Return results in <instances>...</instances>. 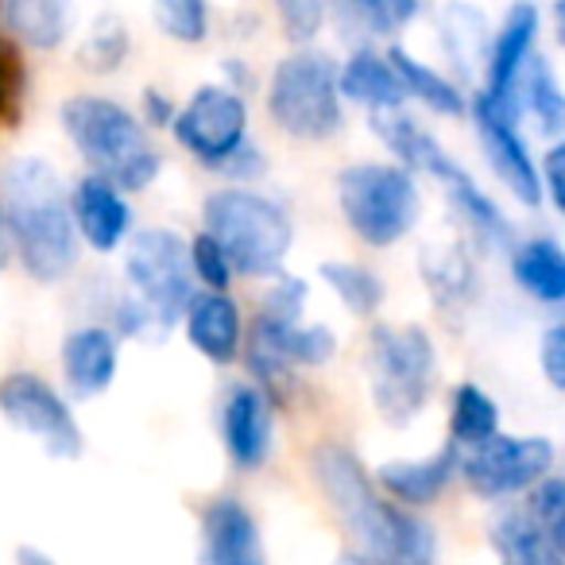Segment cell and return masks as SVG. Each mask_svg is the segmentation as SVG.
<instances>
[{
    "label": "cell",
    "instance_id": "6da1fadb",
    "mask_svg": "<svg viewBox=\"0 0 565 565\" xmlns=\"http://www.w3.org/2000/svg\"><path fill=\"white\" fill-rule=\"evenodd\" d=\"M330 508L356 539L369 565H438V531L418 511L399 508L372 484L364 461L341 441H322L310 457Z\"/></svg>",
    "mask_w": 565,
    "mask_h": 565
},
{
    "label": "cell",
    "instance_id": "7a4b0ae2",
    "mask_svg": "<svg viewBox=\"0 0 565 565\" xmlns=\"http://www.w3.org/2000/svg\"><path fill=\"white\" fill-rule=\"evenodd\" d=\"M0 221L32 279L58 282L78 264L71 194L47 159L24 156L0 171Z\"/></svg>",
    "mask_w": 565,
    "mask_h": 565
},
{
    "label": "cell",
    "instance_id": "3957f363",
    "mask_svg": "<svg viewBox=\"0 0 565 565\" xmlns=\"http://www.w3.org/2000/svg\"><path fill=\"white\" fill-rule=\"evenodd\" d=\"M58 117H63L66 136L82 151V159L94 167L97 179L113 182L120 194H128V190L136 194V190H148L156 182L163 156L132 109H125L113 97L78 94L63 102Z\"/></svg>",
    "mask_w": 565,
    "mask_h": 565
},
{
    "label": "cell",
    "instance_id": "277c9868",
    "mask_svg": "<svg viewBox=\"0 0 565 565\" xmlns=\"http://www.w3.org/2000/svg\"><path fill=\"white\" fill-rule=\"evenodd\" d=\"M202 233L217 241L233 275H279L291 252V217L275 198L244 186H221L202 205Z\"/></svg>",
    "mask_w": 565,
    "mask_h": 565
},
{
    "label": "cell",
    "instance_id": "5b68a950",
    "mask_svg": "<svg viewBox=\"0 0 565 565\" xmlns=\"http://www.w3.org/2000/svg\"><path fill=\"white\" fill-rule=\"evenodd\" d=\"M438 380V349L423 326H380L369 338L372 403L387 426H407L423 415Z\"/></svg>",
    "mask_w": 565,
    "mask_h": 565
},
{
    "label": "cell",
    "instance_id": "8992f818",
    "mask_svg": "<svg viewBox=\"0 0 565 565\" xmlns=\"http://www.w3.org/2000/svg\"><path fill=\"white\" fill-rule=\"evenodd\" d=\"M338 205L345 225L369 248H392L418 225V182L399 163H353L338 174Z\"/></svg>",
    "mask_w": 565,
    "mask_h": 565
},
{
    "label": "cell",
    "instance_id": "52a82bcc",
    "mask_svg": "<svg viewBox=\"0 0 565 565\" xmlns=\"http://www.w3.org/2000/svg\"><path fill=\"white\" fill-rule=\"evenodd\" d=\"M267 113L295 140H330L345 125L338 94V63L322 51L287 55L267 86Z\"/></svg>",
    "mask_w": 565,
    "mask_h": 565
},
{
    "label": "cell",
    "instance_id": "ba28073f",
    "mask_svg": "<svg viewBox=\"0 0 565 565\" xmlns=\"http://www.w3.org/2000/svg\"><path fill=\"white\" fill-rule=\"evenodd\" d=\"M125 275L151 326L167 330L182 322L194 299V275H190L186 241L174 228H140L128 244Z\"/></svg>",
    "mask_w": 565,
    "mask_h": 565
},
{
    "label": "cell",
    "instance_id": "9c48e42d",
    "mask_svg": "<svg viewBox=\"0 0 565 565\" xmlns=\"http://www.w3.org/2000/svg\"><path fill=\"white\" fill-rule=\"evenodd\" d=\"M554 441L550 438H519V434H495L472 449H457V477L472 488L480 500L503 503L523 495L554 472Z\"/></svg>",
    "mask_w": 565,
    "mask_h": 565
},
{
    "label": "cell",
    "instance_id": "30bf717a",
    "mask_svg": "<svg viewBox=\"0 0 565 565\" xmlns=\"http://www.w3.org/2000/svg\"><path fill=\"white\" fill-rule=\"evenodd\" d=\"M171 132L198 163L221 171L248 143V105L233 86H202L174 113Z\"/></svg>",
    "mask_w": 565,
    "mask_h": 565
},
{
    "label": "cell",
    "instance_id": "8fae6325",
    "mask_svg": "<svg viewBox=\"0 0 565 565\" xmlns=\"http://www.w3.org/2000/svg\"><path fill=\"white\" fill-rule=\"evenodd\" d=\"M0 415L9 418L20 434L35 438L55 461L82 457V426L71 403L35 372H12L0 380Z\"/></svg>",
    "mask_w": 565,
    "mask_h": 565
},
{
    "label": "cell",
    "instance_id": "7c38bea8",
    "mask_svg": "<svg viewBox=\"0 0 565 565\" xmlns=\"http://www.w3.org/2000/svg\"><path fill=\"white\" fill-rule=\"evenodd\" d=\"M338 353V338L330 326H275L256 318L248 341V369L259 392L282 395L291 387L295 369H322Z\"/></svg>",
    "mask_w": 565,
    "mask_h": 565
},
{
    "label": "cell",
    "instance_id": "4fadbf2b",
    "mask_svg": "<svg viewBox=\"0 0 565 565\" xmlns=\"http://www.w3.org/2000/svg\"><path fill=\"white\" fill-rule=\"evenodd\" d=\"M519 113L508 105L492 102L488 94L472 97V120H477L480 148H484L488 167L495 171V179L508 186V194L526 210L542 205V186H539V163H534L531 148H526L523 132L515 125Z\"/></svg>",
    "mask_w": 565,
    "mask_h": 565
},
{
    "label": "cell",
    "instance_id": "5bb4252c",
    "mask_svg": "<svg viewBox=\"0 0 565 565\" xmlns=\"http://www.w3.org/2000/svg\"><path fill=\"white\" fill-rule=\"evenodd\" d=\"M539 32H542L539 4L515 0L511 12L503 17V28L492 35V43H488V86L480 89V94H488L492 102L515 109L519 74H523L526 58H531L534 47H539Z\"/></svg>",
    "mask_w": 565,
    "mask_h": 565
},
{
    "label": "cell",
    "instance_id": "9a60e30c",
    "mask_svg": "<svg viewBox=\"0 0 565 565\" xmlns=\"http://www.w3.org/2000/svg\"><path fill=\"white\" fill-rule=\"evenodd\" d=\"M202 565H267L256 515L236 495L202 508Z\"/></svg>",
    "mask_w": 565,
    "mask_h": 565
},
{
    "label": "cell",
    "instance_id": "2e32d148",
    "mask_svg": "<svg viewBox=\"0 0 565 565\" xmlns=\"http://www.w3.org/2000/svg\"><path fill=\"white\" fill-rule=\"evenodd\" d=\"M221 441L236 469H259L271 454V403L256 384L228 387L221 407Z\"/></svg>",
    "mask_w": 565,
    "mask_h": 565
},
{
    "label": "cell",
    "instance_id": "e0dca14e",
    "mask_svg": "<svg viewBox=\"0 0 565 565\" xmlns=\"http://www.w3.org/2000/svg\"><path fill=\"white\" fill-rule=\"evenodd\" d=\"M71 217L78 241H86L94 252H117L132 228V205L113 182L86 174L71 194Z\"/></svg>",
    "mask_w": 565,
    "mask_h": 565
},
{
    "label": "cell",
    "instance_id": "ac0fdd59",
    "mask_svg": "<svg viewBox=\"0 0 565 565\" xmlns=\"http://www.w3.org/2000/svg\"><path fill=\"white\" fill-rule=\"evenodd\" d=\"M457 477V446L434 449L430 457H418V461H384L372 472V484L384 488V495L399 508H430L441 492L449 488V480Z\"/></svg>",
    "mask_w": 565,
    "mask_h": 565
},
{
    "label": "cell",
    "instance_id": "d6986e66",
    "mask_svg": "<svg viewBox=\"0 0 565 565\" xmlns=\"http://www.w3.org/2000/svg\"><path fill=\"white\" fill-rule=\"evenodd\" d=\"M186 338L198 353L210 364H233L241 356L244 345V322H241V307L233 302L228 291H202L190 299L186 315Z\"/></svg>",
    "mask_w": 565,
    "mask_h": 565
},
{
    "label": "cell",
    "instance_id": "ffe728a7",
    "mask_svg": "<svg viewBox=\"0 0 565 565\" xmlns=\"http://www.w3.org/2000/svg\"><path fill=\"white\" fill-rule=\"evenodd\" d=\"M434 179L446 186V198H449V210L457 213V221H461V228L472 236V241L480 244V248H511V236H515V228H511V221L500 213V205L492 202V198L484 194V190L477 186V182L469 179V171H465L461 163H454V159H446L441 163V171L434 174Z\"/></svg>",
    "mask_w": 565,
    "mask_h": 565
},
{
    "label": "cell",
    "instance_id": "44dd1931",
    "mask_svg": "<svg viewBox=\"0 0 565 565\" xmlns=\"http://www.w3.org/2000/svg\"><path fill=\"white\" fill-rule=\"evenodd\" d=\"M117 338L105 326H78L66 333L63 341V380L71 395L78 399H94V395L109 392L117 380Z\"/></svg>",
    "mask_w": 565,
    "mask_h": 565
},
{
    "label": "cell",
    "instance_id": "7402d4cb",
    "mask_svg": "<svg viewBox=\"0 0 565 565\" xmlns=\"http://www.w3.org/2000/svg\"><path fill=\"white\" fill-rule=\"evenodd\" d=\"M418 267H423V282L438 315H461L477 299V271H472V256L465 252V244L434 241L430 248H423Z\"/></svg>",
    "mask_w": 565,
    "mask_h": 565
},
{
    "label": "cell",
    "instance_id": "603a6c76",
    "mask_svg": "<svg viewBox=\"0 0 565 565\" xmlns=\"http://www.w3.org/2000/svg\"><path fill=\"white\" fill-rule=\"evenodd\" d=\"M338 94H341V102L349 97V102L364 105L369 113H392V109H403V102H407V94H403L387 55H380V51H372V47L353 51L349 63L338 66Z\"/></svg>",
    "mask_w": 565,
    "mask_h": 565
},
{
    "label": "cell",
    "instance_id": "cb8c5ba5",
    "mask_svg": "<svg viewBox=\"0 0 565 565\" xmlns=\"http://www.w3.org/2000/svg\"><path fill=\"white\" fill-rule=\"evenodd\" d=\"M492 550L500 565H565V550H557L546 534L534 526L526 508H503L492 519Z\"/></svg>",
    "mask_w": 565,
    "mask_h": 565
},
{
    "label": "cell",
    "instance_id": "d4e9b609",
    "mask_svg": "<svg viewBox=\"0 0 565 565\" xmlns=\"http://www.w3.org/2000/svg\"><path fill=\"white\" fill-rule=\"evenodd\" d=\"M372 132L395 151L403 171L411 174H438L441 163H446V148L418 125L415 117H407L403 109L392 113H372Z\"/></svg>",
    "mask_w": 565,
    "mask_h": 565
},
{
    "label": "cell",
    "instance_id": "484cf974",
    "mask_svg": "<svg viewBox=\"0 0 565 565\" xmlns=\"http://www.w3.org/2000/svg\"><path fill=\"white\" fill-rule=\"evenodd\" d=\"M71 0H4V28L35 51H55L71 35Z\"/></svg>",
    "mask_w": 565,
    "mask_h": 565
},
{
    "label": "cell",
    "instance_id": "4316f807",
    "mask_svg": "<svg viewBox=\"0 0 565 565\" xmlns=\"http://www.w3.org/2000/svg\"><path fill=\"white\" fill-rule=\"evenodd\" d=\"M511 275L523 287L531 299L546 302V307H557L565 299V256L562 244L554 236H534V241H523L511 256Z\"/></svg>",
    "mask_w": 565,
    "mask_h": 565
},
{
    "label": "cell",
    "instance_id": "83f0119b",
    "mask_svg": "<svg viewBox=\"0 0 565 565\" xmlns=\"http://www.w3.org/2000/svg\"><path fill=\"white\" fill-rule=\"evenodd\" d=\"M488 43H492V35H488L484 12L461 4V0L446 4V12H441V47H446L449 63L457 66L461 78H472V71L488 63Z\"/></svg>",
    "mask_w": 565,
    "mask_h": 565
},
{
    "label": "cell",
    "instance_id": "f1b7e54d",
    "mask_svg": "<svg viewBox=\"0 0 565 565\" xmlns=\"http://www.w3.org/2000/svg\"><path fill=\"white\" fill-rule=\"evenodd\" d=\"M387 63H392L403 94L415 97V102H423L430 113H441V117H461V113L469 109V102H465V94H461L457 82L441 78L438 71H430L426 63H418V58L407 55L403 47L387 51Z\"/></svg>",
    "mask_w": 565,
    "mask_h": 565
},
{
    "label": "cell",
    "instance_id": "f546056e",
    "mask_svg": "<svg viewBox=\"0 0 565 565\" xmlns=\"http://www.w3.org/2000/svg\"><path fill=\"white\" fill-rule=\"evenodd\" d=\"M515 109L531 113L546 136L562 132V125H565V97H562V86H557V78H554V66H550L542 55L526 58L523 74H519Z\"/></svg>",
    "mask_w": 565,
    "mask_h": 565
},
{
    "label": "cell",
    "instance_id": "4dcf8cb0",
    "mask_svg": "<svg viewBox=\"0 0 565 565\" xmlns=\"http://www.w3.org/2000/svg\"><path fill=\"white\" fill-rule=\"evenodd\" d=\"M500 434V407L480 384H461L454 392V411H449V441L457 449H472L480 441Z\"/></svg>",
    "mask_w": 565,
    "mask_h": 565
},
{
    "label": "cell",
    "instance_id": "1f68e13d",
    "mask_svg": "<svg viewBox=\"0 0 565 565\" xmlns=\"http://www.w3.org/2000/svg\"><path fill=\"white\" fill-rule=\"evenodd\" d=\"M345 35H392L418 17V0H330Z\"/></svg>",
    "mask_w": 565,
    "mask_h": 565
},
{
    "label": "cell",
    "instance_id": "d6a6232c",
    "mask_svg": "<svg viewBox=\"0 0 565 565\" xmlns=\"http://www.w3.org/2000/svg\"><path fill=\"white\" fill-rule=\"evenodd\" d=\"M322 279H326V287H330V291L361 318L376 315L380 302H384V282H380V275L364 264L330 259V264H322Z\"/></svg>",
    "mask_w": 565,
    "mask_h": 565
},
{
    "label": "cell",
    "instance_id": "836d02e7",
    "mask_svg": "<svg viewBox=\"0 0 565 565\" xmlns=\"http://www.w3.org/2000/svg\"><path fill=\"white\" fill-rule=\"evenodd\" d=\"M128 58V28L120 17L105 12L94 20V28L86 32L78 47V66L86 74H117Z\"/></svg>",
    "mask_w": 565,
    "mask_h": 565
},
{
    "label": "cell",
    "instance_id": "e575fe53",
    "mask_svg": "<svg viewBox=\"0 0 565 565\" xmlns=\"http://www.w3.org/2000/svg\"><path fill=\"white\" fill-rule=\"evenodd\" d=\"M156 24L174 43H202L210 35V4L205 0H151Z\"/></svg>",
    "mask_w": 565,
    "mask_h": 565
},
{
    "label": "cell",
    "instance_id": "d590c367",
    "mask_svg": "<svg viewBox=\"0 0 565 565\" xmlns=\"http://www.w3.org/2000/svg\"><path fill=\"white\" fill-rule=\"evenodd\" d=\"M526 515L534 519V526H539L557 550H565V480L554 477V472L542 477L539 484L531 488Z\"/></svg>",
    "mask_w": 565,
    "mask_h": 565
},
{
    "label": "cell",
    "instance_id": "8d00e7d4",
    "mask_svg": "<svg viewBox=\"0 0 565 565\" xmlns=\"http://www.w3.org/2000/svg\"><path fill=\"white\" fill-rule=\"evenodd\" d=\"M186 259H190V275L202 282L205 291H228V282H233V267H228L225 252L217 248L213 236L198 233L194 241L186 244Z\"/></svg>",
    "mask_w": 565,
    "mask_h": 565
},
{
    "label": "cell",
    "instance_id": "74e56055",
    "mask_svg": "<svg viewBox=\"0 0 565 565\" xmlns=\"http://www.w3.org/2000/svg\"><path fill=\"white\" fill-rule=\"evenodd\" d=\"M307 295H310L307 279H299V275H279L275 287L267 291L259 318H267V322H275V326H302Z\"/></svg>",
    "mask_w": 565,
    "mask_h": 565
},
{
    "label": "cell",
    "instance_id": "f35d334b",
    "mask_svg": "<svg viewBox=\"0 0 565 565\" xmlns=\"http://www.w3.org/2000/svg\"><path fill=\"white\" fill-rule=\"evenodd\" d=\"M275 12H279L282 35L299 47L318 40L326 24V0H275Z\"/></svg>",
    "mask_w": 565,
    "mask_h": 565
},
{
    "label": "cell",
    "instance_id": "ab89813d",
    "mask_svg": "<svg viewBox=\"0 0 565 565\" xmlns=\"http://www.w3.org/2000/svg\"><path fill=\"white\" fill-rule=\"evenodd\" d=\"M542 376L554 392H565V326H550L542 338Z\"/></svg>",
    "mask_w": 565,
    "mask_h": 565
},
{
    "label": "cell",
    "instance_id": "60d3db41",
    "mask_svg": "<svg viewBox=\"0 0 565 565\" xmlns=\"http://www.w3.org/2000/svg\"><path fill=\"white\" fill-rule=\"evenodd\" d=\"M539 186H542V198H550L557 213L565 210V148L554 143L542 159V171H539Z\"/></svg>",
    "mask_w": 565,
    "mask_h": 565
},
{
    "label": "cell",
    "instance_id": "b9f144b4",
    "mask_svg": "<svg viewBox=\"0 0 565 565\" xmlns=\"http://www.w3.org/2000/svg\"><path fill=\"white\" fill-rule=\"evenodd\" d=\"M174 102L171 97H163L159 89H143V117L140 120H148L151 128H171V120H174Z\"/></svg>",
    "mask_w": 565,
    "mask_h": 565
},
{
    "label": "cell",
    "instance_id": "7bdbcfd3",
    "mask_svg": "<svg viewBox=\"0 0 565 565\" xmlns=\"http://www.w3.org/2000/svg\"><path fill=\"white\" fill-rule=\"evenodd\" d=\"M17 565H58V562L40 546H20L17 550Z\"/></svg>",
    "mask_w": 565,
    "mask_h": 565
},
{
    "label": "cell",
    "instance_id": "ee69618b",
    "mask_svg": "<svg viewBox=\"0 0 565 565\" xmlns=\"http://www.w3.org/2000/svg\"><path fill=\"white\" fill-rule=\"evenodd\" d=\"M4 109H9V66L0 58V117H4Z\"/></svg>",
    "mask_w": 565,
    "mask_h": 565
},
{
    "label": "cell",
    "instance_id": "f6af8a7d",
    "mask_svg": "<svg viewBox=\"0 0 565 565\" xmlns=\"http://www.w3.org/2000/svg\"><path fill=\"white\" fill-rule=\"evenodd\" d=\"M338 565H369L361 554H345V557H338Z\"/></svg>",
    "mask_w": 565,
    "mask_h": 565
},
{
    "label": "cell",
    "instance_id": "bcb514c9",
    "mask_svg": "<svg viewBox=\"0 0 565 565\" xmlns=\"http://www.w3.org/2000/svg\"><path fill=\"white\" fill-rule=\"evenodd\" d=\"M0 241H4V221H0Z\"/></svg>",
    "mask_w": 565,
    "mask_h": 565
}]
</instances>
